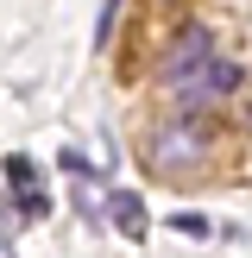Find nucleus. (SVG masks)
Listing matches in <instances>:
<instances>
[{
    "label": "nucleus",
    "instance_id": "obj_1",
    "mask_svg": "<svg viewBox=\"0 0 252 258\" xmlns=\"http://www.w3.org/2000/svg\"><path fill=\"white\" fill-rule=\"evenodd\" d=\"M145 158H151V170L158 176H189L202 158H208V133H202L196 120H164L158 133H151V145H145Z\"/></svg>",
    "mask_w": 252,
    "mask_h": 258
},
{
    "label": "nucleus",
    "instance_id": "obj_2",
    "mask_svg": "<svg viewBox=\"0 0 252 258\" xmlns=\"http://www.w3.org/2000/svg\"><path fill=\"white\" fill-rule=\"evenodd\" d=\"M208 57H214L208 25H183V32L164 44V57H158V88H164V95H176V88H183V82H189V76H196Z\"/></svg>",
    "mask_w": 252,
    "mask_h": 258
},
{
    "label": "nucleus",
    "instance_id": "obj_3",
    "mask_svg": "<svg viewBox=\"0 0 252 258\" xmlns=\"http://www.w3.org/2000/svg\"><path fill=\"white\" fill-rule=\"evenodd\" d=\"M233 88H239V63L214 50V57L202 63V70L189 76V82L176 88L170 101H176V113H183V120H189V113H202V107H214V101H227V95H233Z\"/></svg>",
    "mask_w": 252,
    "mask_h": 258
},
{
    "label": "nucleus",
    "instance_id": "obj_4",
    "mask_svg": "<svg viewBox=\"0 0 252 258\" xmlns=\"http://www.w3.org/2000/svg\"><path fill=\"white\" fill-rule=\"evenodd\" d=\"M113 227H120V233L133 239V246L145 239V227H151V221H145V202H139L133 189H126V196H113Z\"/></svg>",
    "mask_w": 252,
    "mask_h": 258
},
{
    "label": "nucleus",
    "instance_id": "obj_5",
    "mask_svg": "<svg viewBox=\"0 0 252 258\" xmlns=\"http://www.w3.org/2000/svg\"><path fill=\"white\" fill-rule=\"evenodd\" d=\"M0 170H7V183L19 189V202H25V196H38V164L25 158V151H13V158L0 164Z\"/></svg>",
    "mask_w": 252,
    "mask_h": 258
},
{
    "label": "nucleus",
    "instance_id": "obj_6",
    "mask_svg": "<svg viewBox=\"0 0 252 258\" xmlns=\"http://www.w3.org/2000/svg\"><path fill=\"white\" fill-rule=\"evenodd\" d=\"M170 227L189 233V239H202V233H208V214H170Z\"/></svg>",
    "mask_w": 252,
    "mask_h": 258
},
{
    "label": "nucleus",
    "instance_id": "obj_7",
    "mask_svg": "<svg viewBox=\"0 0 252 258\" xmlns=\"http://www.w3.org/2000/svg\"><path fill=\"white\" fill-rule=\"evenodd\" d=\"M113 13H120V0H101V25H95V44H107V32H113Z\"/></svg>",
    "mask_w": 252,
    "mask_h": 258
},
{
    "label": "nucleus",
    "instance_id": "obj_8",
    "mask_svg": "<svg viewBox=\"0 0 252 258\" xmlns=\"http://www.w3.org/2000/svg\"><path fill=\"white\" fill-rule=\"evenodd\" d=\"M246 120H252V113H246Z\"/></svg>",
    "mask_w": 252,
    "mask_h": 258
}]
</instances>
